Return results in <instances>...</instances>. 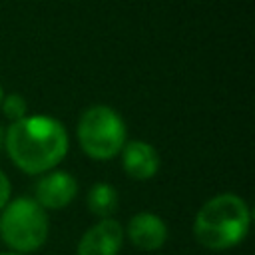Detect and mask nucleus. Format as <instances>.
<instances>
[{"label": "nucleus", "instance_id": "1", "mask_svg": "<svg viewBox=\"0 0 255 255\" xmlns=\"http://www.w3.org/2000/svg\"><path fill=\"white\" fill-rule=\"evenodd\" d=\"M4 147L12 163L28 173L52 171L68 153V131L52 116H26L4 131Z\"/></svg>", "mask_w": 255, "mask_h": 255}, {"label": "nucleus", "instance_id": "2", "mask_svg": "<svg viewBox=\"0 0 255 255\" xmlns=\"http://www.w3.org/2000/svg\"><path fill=\"white\" fill-rule=\"evenodd\" d=\"M249 225L251 211L245 199L235 193H219L199 207L193 219V235L201 247L225 251L247 237Z\"/></svg>", "mask_w": 255, "mask_h": 255}, {"label": "nucleus", "instance_id": "3", "mask_svg": "<svg viewBox=\"0 0 255 255\" xmlns=\"http://www.w3.org/2000/svg\"><path fill=\"white\" fill-rule=\"evenodd\" d=\"M46 209L32 197L8 201L0 213V237L16 253H34L48 239Z\"/></svg>", "mask_w": 255, "mask_h": 255}, {"label": "nucleus", "instance_id": "4", "mask_svg": "<svg viewBox=\"0 0 255 255\" xmlns=\"http://www.w3.org/2000/svg\"><path fill=\"white\" fill-rule=\"evenodd\" d=\"M76 133L82 151L98 161L116 157L128 141V129L122 116L104 104H96L80 116Z\"/></svg>", "mask_w": 255, "mask_h": 255}, {"label": "nucleus", "instance_id": "5", "mask_svg": "<svg viewBox=\"0 0 255 255\" xmlns=\"http://www.w3.org/2000/svg\"><path fill=\"white\" fill-rule=\"evenodd\" d=\"M124 227L120 221L106 217L94 223L80 239L76 255H118L124 245Z\"/></svg>", "mask_w": 255, "mask_h": 255}, {"label": "nucleus", "instance_id": "6", "mask_svg": "<svg viewBox=\"0 0 255 255\" xmlns=\"http://www.w3.org/2000/svg\"><path fill=\"white\" fill-rule=\"evenodd\" d=\"M78 195V181L68 171H48L38 179L34 199L44 209H64Z\"/></svg>", "mask_w": 255, "mask_h": 255}, {"label": "nucleus", "instance_id": "7", "mask_svg": "<svg viewBox=\"0 0 255 255\" xmlns=\"http://www.w3.org/2000/svg\"><path fill=\"white\" fill-rule=\"evenodd\" d=\"M120 153H122L124 171L135 181L151 179L159 171V153L147 141H141V139L126 141Z\"/></svg>", "mask_w": 255, "mask_h": 255}, {"label": "nucleus", "instance_id": "8", "mask_svg": "<svg viewBox=\"0 0 255 255\" xmlns=\"http://www.w3.org/2000/svg\"><path fill=\"white\" fill-rule=\"evenodd\" d=\"M128 237L139 251H157L167 239V225L159 215L139 211L128 221Z\"/></svg>", "mask_w": 255, "mask_h": 255}, {"label": "nucleus", "instance_id": "9", "mask_svg": "<svg viewBox=\"0 0 255 255\" xmlns=\"http://www.w3.org/2000/svg\"><path fill=\"white\" fill-rule=\"evenodd\" d=\"M86 203H88L90 213H94L96 217H100V219L112 217L118 209V191L114 185L100 181L90 187Z\"/></svg>", "mask_w": 255, "mask_h": 255}, {"label": "nucleus", "instance_id": "10", "mask_svg": "<svg viewBox=\"0 0 255 255\" xmlns=\"http://www.w3.org/2000/svg\"><path fill=\"white\" fill-rule=\"evenodd\" d=\"M0 110L6 116V120H10V124L28 116V104H26L24 96H20V94H8V96H4Z\"/></svg>", "mask_w": 255, "mask_h": 255}, {"label": "nucleus", "instance_id": "11", "mask_svg": "<svg viewBox=\"0 0 255 255\" xmlns=\"http://www.w3.org/2000/svg\"><path fill=\"white\" fill-rule=\"evenodd\" d=\"M10 193H12V187H10V179L8 175L0 169V211L6 207V203L10 201Z\"/></svg>", "mask_w": 255, "mask_h": 255}, {"label": "nucleus", "instance_id": "12", "mask_svg": "<svg viewBox=\"0 0 255 255\" xmlns=\"http://www.w3.org/2000/svg\"><path fill=\"white\" fill-rule=\"evenodd\" d=\"M2 145H4V129L0 128V147H2Z\"/></svg>", "mask_w": 255, "mask_h": 255}, {"label": "nucleus", "instance_id": "13", "mask_svg": "<svg viewBox=\"0 0 255 255\" xmlns=\"http://www.w3.org/2000/svg\"><path fill=\"white\" fill-rule=\"evenodd\" d=\"M2 100H4V88H2V84H0V106H2Z\"/></svg>", "mask_w": 255, "mask_h": 255}, {"label": "nucleus", "instance_id": "14", "mask_svg": "<svg viewBox=\"0 0 255 255\" xmlns=\"http://www.w3.org/2000/svg\"><path fill=\"white\" fill-rule=\"evenodd\" d=\"M0 255H22V253H16V251H4V253H0Z\"/></svg>", "mask_w": 255, "mask_h": 255}]
</instances>
